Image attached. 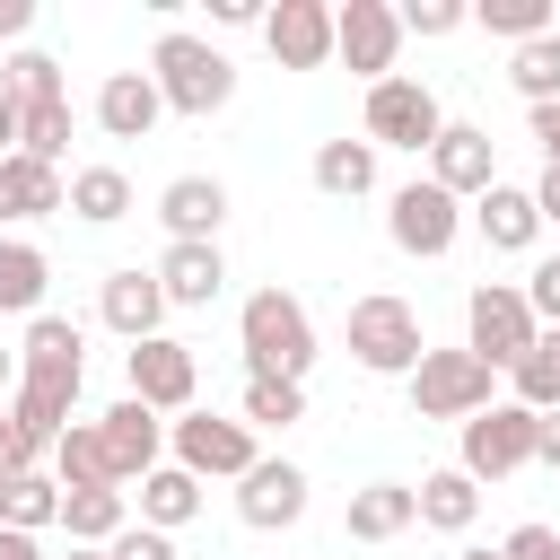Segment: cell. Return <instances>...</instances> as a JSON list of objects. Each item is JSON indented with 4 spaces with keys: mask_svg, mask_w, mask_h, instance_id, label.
<instances>
[{
    "mask_svg": "<svg viewBox=\"0 0 560 560\" xmlns=\"http://www.w3.org/2000/svg\"><path fill=\"white\" fill-rule=\"evenodd\" d=\"M61 499H70V490H61L44 464H35V472H9V481H0V525L44 534V525H61Z\"/></svg>",
    "mask_w": 560,
    "mask_h": 560,
    "instance_id": "obj_27",
    "label": "cell"
},
{
    "mask_svg": "<svg viewBox=\"0 0 560 560\" xmlns=\"http://www.w3.org/2000/svg\"><path fill=\"white\" fill-rule=\"evenodd\" d=\"M350 542H394L402 525H420V490L411 481H368V490H350Z\"/></svg>",
    "mask_w": 560,
    "mask_h": 560,
    "instance_id": "obj_22",
    "label": "cell"
},
{
    "mask_svg": "<svg viewBox=\"0 0 560 560\" xmlns=\"http://www.w3.org/2000/svg\"><path fill=\"white\" fill-rule=\"evenodd\" d=\"M236 516H245L254 534H289V525L306 516V472H298L289 455H262V464L236 481Z\"/></svg>",
    "mask_w": 560,
    "mask_h": 560,
    "instance_id": "obj_12",
    "label": "cell"
},
{
    "mask_svg": "<svg viewBox=\"0 0 560 560\" xmlns=\"http://www.w3.org/2000/svg\"><path fill=\"white\" fill-rule=\"evenodd\" d=\"M149 79H158L166 114H192V122H210V114L236 96V61H228L210 35H184V26H166V35H158Z\"/></svg>",
    "mask_w": 560,
    "mask_h": 560,
    "instance_id": "obj_1",
    "label": "cell"
},
{
    "mask_svg": "<svg viewBox=\"0 0 560 560\" xmlns=\"http://www.w3.org/2000/svg\"><path fill=\"white\" fill-rule=\"evenodd\" d=\"M70 210H79L88 228L131 219V175H122V166H79V175H70Z\"/></svg>",
    "mask_w": 560,
    "mask_h": 560,
    "instance_id": "obj_32",
    "label": "cell"
},
{
    "mask_svg": "<svg viewBox=\"0 0 560 560\" xmlns=\"http://www.w3.org/2000/svg\"><path fill=\"white\" fill-rule=\"evenodd\" d=\"M385 236L402 245V254H420V262H438L455 236H464V201L446 192V184H429V175H411L394 201H385Z\"/></svg>",
    "mask_w": 560,
    "mask_h": 560,
    "instance_id": "obj_9",
    "label": "cell"
},
{
    "mask_svg": "<svg viewBox=\"0 0 560 560\" xmlns=\"http://www.w3.org/2000/svg\"><path fill=\"white\" fill-rule=\"evenodd\" d=\"M158 219H166V245H219L228 184H219V175H175V184L158 192Z\"/></svg>",
    "mask_w": 560,
    "mask_h": 560,
    "instance_id": "obj_16",
    "label": "cell"
},
{
    "mask_svg": "<svg viewBox=\"0 0 560 560\" xmlns=\"http://www.w3.org/2000/svg\"><path fill=\"white\" fill-rule=\"evenodd\" d=\"M429 184H446L455 201H481L499 184V158H490V131L481 122H446L438 149H429Z\"/></svg>",
    "mask_w": 560,
    "mask_h": 560,
    "instance_id": "obj_14",
    "label": "cell"
},
{
    "mask_svg": "<svg viewBox=\"0 0 560 560\" xmlns=\"http://www.w3.org/2000/svg\"><path fill=\"white\" fill-rule=\"evenodd\" d=\"M158 289H166V306H210V298L228 289L219 245H166V254H158Z\"/></svg>",
    "mask_w": 560,
    "mask_h": 560,
    "instance_id": "obj_23",
    "label": "cell"
},
{
    "mask_svg": "<svg viewBox=\"0 0 560 560\" xmlns=\"http://www.w3.org/2000/svg\"><path fill=\"white\" fill-rule=\"evenodd\" d=\"M481 516V481L464 472V464H446V472H420V525H438V534H464Z\"/></svg>",
    "mask_w": 560,
    "mask_h": 560,
    "instance_id": "obj_26",
    "label": "cell"
},
{
    "mask_svg": "<svg viewBox=\"0 0 560 560\" xmlns=\"http://www.w3.org/2000/svg\"><path fill=\"white\" fill-rule=\"evenodd\" d=\"M158 114H166V96H158L149 70H114V79L96 88V122H105V140H149Z\"/></svg>",
    "mask_w": 560,
    "mask_h": 560,
    "instance_id": "obj_20",
    "label": "cell"
},
{
    "mask_svg": "<svg viewBox=\"0 0 560 560\" xmlns=\"http://www.w3.org/2000/svg\"><path fill=\"white\" fill-rule=\"evenodd\" d=\"M35 464H44V446H35V438L18 429V411L0 402V481H9V472H35Z\"/></svg>",
    "mask_w": 560,
    "mask_h": 560,
    "instance_id": "obj_42",
    "label": "cell"
},
{
    "mask_svg": "<svg viewBox=\"0 0 560 560\" xmlns=\"http://www.w3.org/2000/svg\"><path fill=\"white\" fill-rule=\"evenodd\" d=\"M96 429H105V455H114V481H149V472H158V446H166V420H158L149 402H131V394H122V402H114V411H105Z\"/></svg>",
    "mask_w": 560,
    "mask_h": 560,
    "instance_id": "obj_18",
    "label": "cell"
},
{
    "mask_svg": "<svg viewBox=\"0 0 560 560\" xmlns=\"http://www.w3.org/2000/svg\"><path fill=\"white\" fill-rule=\"evenodd\" d=\"M306 420V385L289 376H245V429H289Z\"/></svg>",
    "mask_w": 560,
    "mask_h": 560,
    "instance_id": "obj_36",
    "label": "cell"
},
{
    "mask_svg": "<svg viewBox=\"0 0 560 560\" xmlns=\"http://www.w3.org/2000/svg\"><path fill=\"white\" fill-rule=\"evenodd\" d=\"M210 18H219V26H262L271 9H262V0H210Z\"/></svg>",
    "mask_w": 560,
    "mask_h": 560,
    "instance_id": "obj_45",
    "label": "cell"
},
{
    "mask_svg": "<svg viewBox=\"0 0 560 560\" xmlns=\"http://www.w3.org/2000/svg\"><path fill=\"white\" fill-rule=\"evenodd\" d=\"M35 26V0H0V35H26Z\"/></svg>",
    "mask_w": 560,
    "mask_h": 560,
    "instance_id": "obj_49",
    "label": "cell"
},
{
    "mask_svg": "<svg viewBox=\"0 0 560 560\" xmlns=\"http://www.w3.org/2000/svg\"><path fill=\"white\" fill-rule=\"evenodd\" d=\"M52 210H70V184H61V166H44V158H0V228H26V219H52Z\"/></svg>",
    "mask_w": 560,
    "mask_h": 560,
    "instance_id": "obj_19",
    "label": "cell"
},
{
    "mask_svg": "<svg viewBox=\"0 0 560 560\" xmlns=\"http://www.w3.org/2000/svg\"><path fill=\"white\" fill-rule=\"evenodd\" d=\"M192 516H201V481H192L184 464H158V472L140 481V525L175 534V525H192Z\"/></svg>",
    "mask_w": 560,
    "mask_h": 560,
    "instance_id": "obj_31",
    "label": "cell"
},
{
    "mask_svg": "<svg viewBox=\"0 0 560 560\" xmlns=\"http://www.w3.org/2000/svg\"><path fill=\"white\" fill-rule=\"evenodd\" d=\"M534 149L542 166H560V105H534Z\"/></svg>",
    "mask_w": 560,
    "mask_h": 560,
    "instance_id": "obj_44",
    "label": "cell"
},
{
    "mask_svg": "<svg viewBox=\"0 0 560 560\" xmlns=\"http://www.w3.org/2000/svg\"><path fill=\"white\" fill-rule=\"evenodd\" d=\"M525 306H534V324H560V254H542L525 271Z\"/></svg>",
    "mask_w": 560,
    "mask_h": 560,
    "instance_id": "obj_41",
    "label": "cell"
},
{
    "mask_svg": "<svg viewBox=\"0 0 560 560\" xmlns=\"http://www.w3.org/2000/svg\"><path fill=\"white\" fill-rule=\"evenodd\" d=\"M0 88L18 96V105H70V88H61V61L52 52H9V70H0Z\"/></svg>",
    "mask_w": 560,
    "mask_h": 560,
    "instance_id": "obj_35",
    "label": "cell"
},
{
    "mask_svg": "<svg viewBox=\"0 0 560 560\" xmlns=\"http://www.w3.org/2000/svg\"><path fill=\"white\" fill-rule=\"evenodd\" d=\"M534 438H542V411H525V402H490V411L464 420V472H472V481H508V472L534 464Z\"/></svg>",
    "mask_w": 560,
    "mask_h": 560,
    "instance_id": "obj_8",
    "label": "cell"
},
{
    "mask_svg": "<svg viewBox=\"0 0 560 560\" xmlns=\"http://www.w3.org/2000/svg\"><path fill=\"white\" fill-rule=\"evenodd\" d=\"M52 481H61V490H122L96 420H70V429H61V446H52Z\"/></svg>",
    "mask_w": 560,
    "mask_h": 560,
    "instance_id": "obj_24",
    "label": "cell"
},
{
    "mask_svg": "<svg viewBox=\"0 0 560 560\" xmlns=\"http://www.w3.org/2000/svg\"><path fill=\"white\" fill-rule=\"evenodd\" d=\"M551 35H560V0H551Z\"/></svg>",
    "mask_w": 560,
    "mask_h": 560,
    "instance_id": "obj_54",
    "label": "cell"
},
{
    "mask_svg": "<svg viewBox=\"0 0 560 560\" xmlns=\"http://www.w3.org/2000/svg\"><path fill=\"white\" fill-rule=\"evenodd\" d=\"M438 131H446V114H438V88L429 79H376L368 88V122H359V140H376V149H411V158H429L438 149Z\"/></svg>",
    "mask_w": 560,
    "mask_h": 560,
    "instance_id": "obj_3",
    "label": "cell"
},
{
    "mask_svg": "<svg viewBox=\"0 0 560 560\" xmlns=\"http://www.w3.org/2000/svg\"><path fill=\"white\" fill-rule=\"evenodd\" d=\"M18 394V350H0V402Z\"/></svg>",
    "mask_w": 560,
    "mask_h": 560,
    "instance_id": "obj_51",
    "label": "cell"
},
{
    "mask_svg": "<svg viewBox=\"0 0 560 560\" xmlns=\"http://www.w3.org/2000/svg\"><path fill=\"white\" fill-rule=\"evenodd\" d=\"M464 18H472L464 0H402V35H429V44H438V35H455Z\"/></svg>",
    "mask_w": 560,
    "mask_h": 560,
    "instance_id": "obj_39",
    "label": "cell"
},
{
    "mask_svg": "<svg viewBox=\"0 0 560 560\" xmlns=\"http://www.w3.org/2000/svg\"><path fill=\"white\" fill-rule=\"evenodd\" d=\"M508 79H516L525 114H534V105H560V35H534V44H516V52H508Z\"/></svg>",
    "mask_w": 560,
    "mask_h": 560,
    "instance_id": "obj_34",
    "label": "cell"
},
{
    "mask_svg": "<svg viewBox=\"0 0 560 560\" xmlns=\"http://www.w3.org/2000/svg\"><path fill=\"white\" fill-rule=\"evenodd\" d=\"M18 149L44 158V166H61V149H70V105H18Z\"/></svg>",
    "mask_w": 560,
    "mask_h": 560,
    "instance_id": "obj_38",
    "label": "cell"
},
{
    "mask_svg": "<svg viewBox=\"0 0 560 560\" xmlns=\"http://www.w3.org/2000/svg\"><path fill=\"white\" fill-rule=\"evenodd\" d=\"M315 192H332V201L376 192V140H324L315 149Z\"/></svg>",
    "mask_w": 560,
    "mask_h": 560,
    "instance_id": "obj_29",
    "label": "cell"
},
{
    "mask_svg": "<svg viewBox=\"0 0 560 560\" xmlns=\"http://www.w3.org/2000/svg\"><path fill=\"white\" fill-rule=\"evenodd\" d=\"M534 341H542V324H534V306H525L516 280H481V289L464 298V350H472V359L516 368Z\"/></svg>",
    "mask_w": 560,
    "mask_h": 560,
    "instance_id": "obj_4",
    "label": "cell"
},
{
    "mask_svg": "<svg viewBox=\"0 0 560 560\" xmlns=\"http://www.w3.org/2000/svg\"><path fill=\"white\" fill-rule=\"evenodd\" d=\"M122 525H131V490H70V499H61V534H70L79 551H105Z\"/></svg>",
    "mask_w": 560,
    "mask_h": 560,
    "instance_id": "obj_25",
    "label": "cell"
},
{
    "mask_svg": "<svg viewBox=\"0 0 560 560\" xmlns=\"http://www.w3.org/2000/svg\"><path fill=\"white\" fill-rule=\"evenodd\" d=\"M534 210H542V228H560V166H542V184H534Z\"/></svg>",
    "mask_w": 560,
    "mask_h": 560,
    "instance_id": "obj_46",
    "label": "cell"
},
{
    "mask_svg": "<svg viewBox=\"0 0 560 560\" xmlns=\"http://www.w3.org/2000/svg\"><path fill=\"white\" fill-rule=\"evenodd\" d=\"M499 551H508V560H560V534H551V525H516Z\"/></svg>",
    "mask_w": 560,
    "mask_h": 560,
    "instance_id": "obj_43",
    "label": "cell"
},
{
    "mask_svg": "<svg viewBox=\"0 0 560 560\" xmlns=\"http://www.w3.org/2000/svg\"><path fill=\"white\" fill-rule=\"evenodd\" d=\"M0 158H18V96L0 88Z\"/></svg>",
    "mask_w": 560,
    "mask_h": 560,
    "instance_id": "obj_50",
    "label": "cell"
},
{
    "mask_svg": "<svg viewBox=\"0 0 560 560\" xmlns=\"http://www.w3.org/2000/svg\"><path fill=\"white\" fill-rule=\"evenodd\" d=\"M96 315H105V332H122L131 350L140 341H158V324H166V289H158V271H105V289H96Z\"/></svg>",
    "mask_w": 560,
    "mask_h": 560,
    "instance_id": "obj_15",
    "label": "cell"
},
{
    "mask_svg": "<svg viewBox=\"0 0 560 560\" xmlns=\"http://www.w3.org/2000/svg\"><path fill=\"white\" fill-rule=\"evenodd\" d=\"M105 560H175V534H158V525H122V534L105 542Z\"/></svg>",
    "mask_w": 560,
    "mask_h": 560,
    "instance_id": "obj_40",
    "label": "cell"
},
{
    "mask_svg": "<svg viewBox=\"0 0 560 560\" xmlns=\"http://www.w3.org/2000/svg\"><path fill=\"white\" fill-rule=\"evenodd\" d=\"M122 376H131V402H149L158 420H166V411H192V394H201V359H192L175 332L122 350Z\"/></svg>",
    "mask_w": 560,
    "mask_h": 560,
    "instance_id": "obj_11",
    "label": "cell"
},
{
    "mask_svg": "<svg viewBox=\"0 0 560 560\" xmlns=\"http://www.w3.org/2000/svg\"><path fill=\"white\" fill-rule=\"evenodd\" d=\"M44 280H52L44 245H26V236H0V315H44Z\"/></svg>",
    "mask_w": 560,
    "mask_h": 560,
    "instance_id": "obj_28",
    "label": "cell"
},
{
    "mask_svg": "<svg viewBox=\"0 0 560 560\" xmlns=\"http://www.w3.org/2000/svg\"><path fill=\"white\" fill-rule=\"evenodd\" d=\"M472 228L490 236V254H525V245L542 236V210H534L525 184H490V192L472 201Z\"/></svg>",
    "mask_w": 560,
    "mask_h": 560,
    "instance_id": "obj_21",
    "label": "cell"
},
{
    "mask_svg": "<svg viewBox=\"0 0 560 560\" xmlns=\"http://www.w3.org/2000/svg\"><path fill=\"white\" fill-rule=\"evenodd\" d=\"M350 359H359L368 376H411V368L429 359L420 315H411L402 298H359V306H350Z\"/></svg>",
    "mask_w": 560,
    "mask_h": 560,
    "instance_id": "obj_6",
    "label": "cell"
},
{
    "mask_svg": "<svg viewBox=\"0 0 560 560\" xmlns=\"http://www.w3.org/2000/svg\"><path fill=\"white\" fill-rule=\"evenodd\" d=\"M490 385H499L490 359H472V350H429V359L411 368V411H420V420H472V411L499 402Z\"/></svg>",
    "mask_w": 560,
    "mask_h": 560,
    "instance_id": "obj_5",
    "label": "cell"
},
{
    "mask_svg": "<svg viewBox=\"0 0 560 560\" xmlns=\"http://www.w3.org/2000/svg\"><path fill=\"white\" fill-rule=\"evenodd\" d=\"M70 402H79V394H70V385H44V376H18V394H9L18 429H26V438H35L44 455L61 446V429H70Z\"/></svg>",
    "mask_w": 560,
    "mask_h": 560,
    "instance_id": "obj_30",
    "label": "cell"
},
{
    "mask_svg": "<svg viewBox=\"0 0 560 560\" xmlns=\"http://www.w3.org/2000/svg\"><path fill=\"white\" fill-rule=\"evenodd\" d=\"M262 44H271L280 70H324L332 61V9L324 0H280L262 18Z\"/></svg>",
    "mask_w": 560,
    "mask_h": 560,
    "instance_id": "obj_13",
    "label": "cell"
},
{
    "mask_svg": "<svg viewBox=\"0 0 560 560\" xmlns=\"http://www.w3.org/2000/svg\"><path fill=\"white\" fill-rule=\"evenodd\" d=\"M0 560H44V542H35V534H18V525H0Z\"/></svg>",
    "mask_w": 560,
    "mask_h": 560,
    "instance_id": "obj_48",
    "label": "cell"
},
{
    "mask_svg": "<svg viewBox=\"0 0 560 560\" xmlns=\"http://www.w3.org/2000/svg\"><path fill=\"white\" fill-rule=\"evenodd\" d=\"M534 464H551V472H560V411H542V438H534Z\"/></svg>",
    "mask_w": 560,
    "mask_h": 560,
    "instance_id": "obj_47",
    "label": "cell"
},
{
    "mask_svg": "<svg viewBox=\"0 0 560 560\" xmlns=\"http://www.w3.org/2000/svg\"><path fill=\"white\" fill-rule=\"evenodd\" d=\"M70 560H105V551H70Z\"/></svg>",
    "mask_w": 560,
    "mask_h": 560,
    "instance_id": "obj_53",
    "label": "cell"
},
{
    "mask_svg": "<svg viewBox=\"0 0 560 560\" xmlns=\"http://www.w3.org/2000/svg\"><path fill=\"white\" fill-rule=\"evenodd\" d=\"M236 350H245V376H289V385H306V368H315V324H306V306H298L289 289H254L245 315H236Z\"/></svg>",
    "mask_w": 560,
    "mask_h": 560,
    "instance_id": "obj_2",
    "label": "cell"
},
{
    "mask_svg": "<svg viewBox=\"0 0 560 560\" xmlns=\"http://www.w3.org/2000/svg\"><path fill=\"white\" fill-rule=\"evenodd\" d=\"M508 385H516L525 411H560V324H542V341L508 368Z\"/></svg>",
    "mask_w": 560,
    "mask_h": 560,
    "instance_id": "obj_33",
    "label": "cell"
},
{
    "mask_svg": "<svg viewBox=\"0 0 560 560\" xmlns=\"http://www.w3.org/2000/svg\"><path fill=\"white\" fill-rule=\"evenodd\" d=\"M394 52H402V9H385V0H341L332 9V61H350L368 88L394 79Z\"/></svg>",
    "mask_w": 560,
    "mask_h": 560,
    "instance_id": "obj_10",
    "label": "cell"
},
{
    "mask_svg": "<svg viewBox=\"0 0 560 560\" xmlns=\"http://www.w3.org/2000/svg\"><path fill=\"white\" fill-rule=\"evenodd\" d=\"M166 446H175V464L192 472V481H245L262 455H254V429L245 420H219V411H184V420H166Z\"/></svg>",
    "mask_w": 560,
    "mask_h": 560,
    "instance_id": "obj_7",
    "label": "cell"
},
{
    "mask_svg": "<svg viewBox=\"0 0 560 560\" xmlns=\"http://www.w3.org/2000/svg\"><path fill=\"white\" fill-rule=\"evenodd\" d=\"M18 376H44V385H70V394H79V376H88L79 324H70V315H35L26 341H18Z\"/></svg>",
    "mask_w": 560,
    "mask_h": 560,
    "instance_id": "obj_17",
    "label": "cell"
},
{
    "mask_svg": "<svg viewBox=\"0 0 560 560\" xmlns=\"http://www.w3.org/2000/svg\"><path fill=\"white\" fill-rule=\"evenodd\" d=\"M455 560H508V551H481V542H472V551H455Z\"/></svg>",
    "mask_w": 560,
    "mask_h": 560,
    "instance_id": "obj_52",
    "label": "cell"
},
{
    "mask_svg": "<svg viewBox=\"0 0 560 560\" xmlns=\"http://www.w3.org/2000/svg\"><path fill=\"white\" fill-rule=\"evenodd\" d=\"M472 18H481L490 35H508V52L534 44V35H551V0H481Z\"/></svg>",
    "mask_w": 560,
    "mask_h": 560,
    "instance_id": "obj_37",
    "label": "cell"
}]
</instances>
